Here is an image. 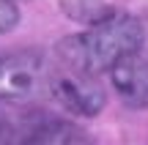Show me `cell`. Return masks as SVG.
<instances>
[{"label": "cell", "mask_w": 148, "mask_h": 145, "mask_svg": "<svg viewBox=\"0 0 148 145\" xmlns=\"http://www.w3.org/2000/svg\"><path fill=\"white\" fill-rule=\"evenodd\" d=\"M3 120H5V115H3V112H0V129H3Z\"/></svg>", "instance_id": "obj_7"}, {"label": "cell", "mask_w": 148, "mask_h": 145, "mask_svg": "<svg viewBox=\"0 0 148 145\" xmlns=\"http://www.w3.org/2000/svg\"><path fill=\"white\" fill-rule=\"evenodd\" d=\"M143 22L137 16L115 14L93 22L79 36L63 38L58 55L66 63V69L88 77H99L110 74L121 60L137 55L143 47Z\"/></svg>", "instance_id": "obj_1"}, {"label": "cell", "mask_w": 148, "mask_h": 145, "mask_svg": "<svg viewBox=\"0 0 148 145\" xmlns=\"http://www.w3.org/2000/svg\"><path fill=\"white\" fill-rule=\"evenodd\" d=\"M49 96L58 104H63L66 110H71L74 115H82V118H93L104 107V91H101V85H96L93 77L71 71V69L52 74Z\"/></svg>", "instance_id": "obj_3"}, {"label": "cell", "mask_w": 148, "mask_h": 145, "mask_svg": "<svg viewBox=\"0 0 148 145\" xmlns=\"http://www.w3.org/2000/svg\"><path fill=\"white\" fill-rule=\"evenodd\" d=\"M19 22V8L14 0H0V36L11 33Z\"/></svg>", "instance_id": "obj_6"}, {"label": "cell", "mask_w": 148, "mask_h": 145, "mask_svg": "<svg viewBox=\"0 0 148 145\" xmlns=\"http://www.w3.org/2000/svg\"><path fill=\"white\" fill-rule=\"evenodd\" d=\"M55 66L49 58L36 49L0 55V101L27 104L49 93Z\"/></svg>", "instance_id": "obj_2"}, {"label": "cell", "mask_w": 148, "mask_h": 145, "mask_svg": "<svg viewBox=\"0 0 148 145\" xmlns=\"http://www.w3.org/2000/svg\"><path fill=\"white\" fill-rule=\"evenodd\" d=\"M115 93L129 107H148V58L132 55L110 71Z\"/></svg>", "instance_id": "obj_4"}, {"label": "cell", "mask_w": 148, "mask_h": 145, "mask_svg": "<svg viewBox=\"0 0 148 145\" xmlns=\"http://www.w3.org/2000/svg\"><path fill=\"white\" fill-rule=\"evenodd\" d=\"M27 145H96V142L71 123H38L33 134L27 137Z\"/></svg>", "instance_id": "obj_5"}]
</instances>
